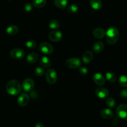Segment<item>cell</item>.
Here are the masks:
<instances>
[{"instance_id":"obj_1","label":"cell","mask_w":127,"mask_h":127,"mask_svg":"<svg viewBox=\"0 0 127 127\" xmlns=\"http://www.w3.org/2000/svg\"><path fill=\"white\" fill-rule=\"evenodd\" d=\"M106 38L108 43L113 45L117 42L119 38V31L115 27H111L106 32Z\"/></svg>"},{"instance_id":"obj_2","label":"cell","mask_w":127,"mask_h":127,"mask_svg":"<svg viewBox=\"0 0 127 127\" xmlns=\"http://www.w3.org/2000/svg\"><path fill=\"white\" fill-rule=\"evenodd\" d=\"M6 88L9 94L11 95H16L21 91V86L17 81L11 80L7 83Z\"/></svg>"},{"instance_id":"obj_3","label":"cell","mask_w":127,"mask_h":127,"mask_svg":"<svg viewBox=\"0 0 127 127\" xmlns=\"http://www.w3.org/2000/svg\"><path fill=\"white\" fill-rule=\"evenodd\" d=\"M46 78L47 82L50 84H54L57 81V73L56 71L53 69H49L46 71Z\"/></svg>"},{"instance_id":"obj_4","label":"cell","mask_w":127,"mask_h":127,"mask_svg":"<svg viewBox=\"0 0 127 127\" xmlns=\"http://www.w3.org/2000/svg\"><path fill=\"white\" fill-rule=\"evenodd\" d=\"M65 65L68 68L75 69L80 66L81 61L78 58H70L66 61Z\"/></svg>"},{"instance_id":"obj_5","label":"cell","mask_w":127,"mask_h":127,"mask_svg":"<svg viewBox=\"0 0 127 127\" xmlns=\"http://www.w3.org/2000/svg\"><path fill=\"white\" fill-rule=\"evenodd\" d=\"M34 87V81L31 78H26L23 81L22 88L25 92H31Z\"/></svg>"},{"instance_id":"obj_6","label":"cell","mask_w":127,"mask_h":127,"mask_svg":"<svg viewBox=\"0 0 127 127\" xmlns=\"http://www.w3.org/2000/svg\"><path fill=\"white\" fill-rule=\"evenodd\" d=\"M25 53L23 50L21 48H14L10 52V56L11 58L16 60H21L24 57Z\"/></svg>"},{"instance_id":"obj_7","label":"cell","mask_w":127,"mask_h":127,"mask_svg":"<svg viewBox=\"0 0 127 127\" xmlns=\"http://www.w3.org/2000/svg\"><path fill=\"white\" fill-rule=\"evenodd\" d=\"M39 50L44 54L51 55L53 52L54 48L47 42H42L39 45Z\"/></svg>"},{"instance_id":"obj_8","label":"cell","mask_w":127,"mask_h":127,"mask_svg":"<svg viewBox=\"0 0 127 127\" xmlns=\"http://www.w3.org/2000/svg\"><path fill=\"white\" fill-rule=\"evenodd\" d=\"M117 114L118 117L124 120H127V105L121 104L117 107Z\"/></svg>"},{"instance_id":"obj_9","label":"cell","mask_w":127,"mask_h":127,"mask_svg":"<svg viewBox=\"0 0 127 127\" xmlns=\"http://www.w3.org/2000/svg\"><path fill=\"white\" fill-rule=\"evenodd\" d=\"M29 97L26 93L21 94L17 99V104L21 107L26 106L29 103Z\"/></svg>"},{"instance_id":"obj_10","label":"cell","mask_w":127,"mask_h":127,"mask_svg":"<svg viewBox=\"0 0 127 127\" xmlns=\"http://www.w3.org/2000/svg\"><path fill=\"white\" fill-rule=\"evenodd\" d=\"M49 38L52 42H59L62 38V34L60 31H53L49 35Z\"/></svg>"},{"instance_id":"obj_11","label":"cell","mask_w":127,"mask_h":127,"mask_svg":"<svg viewBox=\"0 0 127 127\" xmlns=\"http://www.w3.org/2000/svg\"><path fill=\"white\" fill-rule=\"evenodd\" d=\"M95 94L100 99H105L108 97L109 92L107 89L104 88H98L96 89Z\"/></svg>"},{"instance_id":"obj_12","label":"cell","mask_w":127,"mask_h":127,"mask_svg":"<svg viewBox=\"0 0 127 127\" xmlns=\"http://www.w3.org/2000/svg\"><path fill=\"white\" fill-rule=\"evenodd\" d=\"M93 80L96 84L102 86L105 83V79L101 73H97L93 76Z\"/></svg>"},{"instance_id":"obj_13","label":"cell","mask_w":127,"mask_h":127,"mask_svg":"<svg viewBox=\"0 0 127 127\" xmlns=\"http://www.w3.org/2000/svg\"><path fill=\"white\" fill-rule=\"evenodd\" d=\"M100 115L103 118V119H108L113 117L114 114H113V112L112 110H110V109H104L101 110Z\"/></svg>"},{"instance_id":"obj_14","label":"cell","mask_w":127,"mask_h":127,"mask_svg":"<svg viewBox=\"0 0 127 127\" xmlns=\"http://www.w3.org/2000/svg\"><path fill=\"white\" fill-rule=\"evenodd\" d=\"M93 53L90 51H86L84 52L83 54V57H82V60H83V63L85 64H88L93 59Z\"/></svg>"},{"instance_id":"obj_15","label":"cell","mask_w":127,"mask_h":127,"mask_svg":"<svg viewBox=\"0 0 127 127\" xmlns=\"http://www.w3.org/2000/svg\"><path fill=\"white\" fill-rule=\"evenodd\" d=\"M105 32L102 28H96L93 31V35L96 38L101 39L105 35Z\"/></svg>"},{"instance_id":"obj_16","label":"cell","mask_w":127,"mask_h":127,"mask_svg":"<svg viewBox=\"0 0 127 127\" xmlns=\"http://www.w3.org/2000/svg\"><path fill=\"white\" fill-rule=\"evenodd\" d=\"M40 64L44 68H48L51 66V62L47 57H42L39 60Z\"/></svg>"},{"instance_id":"obj_17","label":"cell","mask_w":127,"mask_h":127,"mask_svg":"<svg viewBox=\"0 0 127 127\" xmlns=\"http://www.w3.org/2000/svg\"><path fill=\"white\" fill-rule=\"evenodd\" d=\"M104 48V44L102 42H97L93 45V50L95 53H99L102 52Z\"/></svg>"},{"instance_id":"obj_18","label":"cell","mask_w":127,"mask_h":127,"mask_svg":"<svg viewBox=\"0 0 127 127\" xmlns=\"http://www.w3.org/2000/svg\"><path fill=\"white\" fill-rule=\"evenodd\" d=\"M39 58L38 55L36 53H31L29 55H28V56L26 58V61L29 64H32V63H35V62H37V60Z\"/></svg>"},{"instance_id":"obj_19","label":"cell","mask_w":127,"mask_h":127,"mask_svg":"<svg viewBox=\"0 0 127 127\" xmlns=\"http://www.w3.org/2000/svg\"><path fill=\"white\" fill-rule=\"evenodd\" d=\"M54 4L59 8L64 9L67 6L68 1L67 0H54Z\"/></svg>"},{"instance_id":"obj_20","label":"cell","mask_w":127,"mask_h":127,"mask_svg":"<svg viewBox=\"0 0 127 127\" xmlns=\"http://www.w3.org/2000/svg\"><path fill=\"white\" fill-rule=\"evenodd\" d=\"M90 6L95 10H100L102 7V3L100 0H90Z\"/></svg>"},{"instance_id":"obj_21","label":"cell","mask_w":127,"mask_h":127,"mask_svg":"<svg viewBox=\"0 0 127 127\" xmlns=\"http://www.w3.org/2000/svg\"><path fill=\"white\" fill-rule=\"evenodd\" d=\"M18 31V27L16 26H14V25L9 26V27L6 29V33L9 35H14L17 34Z\"/></svg>"},{"instance_id":"obj_22","label":"cell","mask_w":127,"mask_h":127,"mask_svg":"<svg viewBox=\"0 0 127 127\" xmlns=\"http://www.w3.org/2000/svg\"><path fill=\"white\" fill-rule=\"evenodd\" d=\"M32 4L37 8H42L46 4V0H33Z\"/></svg>"},{"instance_id":"obj_23","label":"cell","mask_w":127,"mask_h":127,"mask_svg":"<svg viewBox=\"0 0 127 127\" xmlns=\"http://www.w3.org/2000/svg\"><path fill=\"white\" fill-rule=\"evenodd\" d=\"M105 77L106 79L110 83H115L116 80H117V77H116L115 74L112 72H108V73H106Z\"/></svg>"},{"instance_id":"obj_24","label":"cell","mask_w":127,"mask_h":127,"mask_svg":"<svg viewBox=\"0 0 127 127\" xmlns=\"http://www.w3.org/2000/svg\"><path fill=\"white\" fill-rule=\"evenodd\" d=\"M59 22L57 20L52 19L49 22V27L51 29H57L59 27Z\"/></svg>"},{"instance_id":"obj_25","label":"cell","mask_w":127,"mask_h":127,"mask_svg":"<svg viewBox=\"0 0 127 127\" xmlns=\"http://www.w3.org/2000/svg\"><path fill=\"white\" fill-rule=\"evenodd\" d=\"M119 84L122 87L127 88V76L123 75L121 76L119 78Z\"/></svg>"},{"instance_id":"obj_26","label":"cell","mask_w":127,"mask_h":127,"mask_svg":"<svg viewBox=\"0 0 127 127\" xmlns=\"http://www.w3.org/2000/svg\"><path fill=\"white\" fill-rule=\"evenodd\" d=\"M106 104L110 108H113L116 105V101L112 97L108 98L106 100Z\"/></svg>"},{"instance_id":"obj_27","label":"cell","mask_w":127,"mask_h":127,"mask_svg":"<svg viewBox=\"0 0 127 127\" xmlns=\"http://www.w3.org/2000/svg\"><path fill=\"white\" fill-rule=\"evenodd\" d=\"M26 46L27 48H29V49H33V48H36V43L33 40H29L26 42Z\"/></svg>"},{"instance_id":"obj_28","label":"cell","mask_w":127,"mask_h":127,"mask_svg":"<svg viewBox=\"0 0 127 127\" xmlns=\"http://www.w3.org/2000/svg\"><path fill=\"white\" fill-rule=\"evenodd\" d=\"M78 6L75 4H72L69 5L68 7V11L71 14H74L77 12L78 11Z\"/></svg>"},{"instance_id":"obj_29","label":"cell","mask_w":127,"mask_h":127,"mask_svg":"<svg viewBox=\"0 0 127 127\" xmlns=\"http://www.w3.org/2000/svg\"><path fill=\"white\" fill-rule=\"evenodd\" d=\"M34 73L38 76H42L45 74L44 69L42 68H41V67H37V68H36L34 70Z\"/></svg>"},{"instance_id":"obj_30","label":"cell","mask_w":127,"mask_h":127,"mask_svg":"<svg viewBox=\"0 0 127 127\" xmlns=\"http://www.w3.org/2000/svg\"><path fill=\"white\" fill-rule=\"evenodd\" d=\"M32 7H33V4L29 3V2H27V3H26L24 5L23 9L26 12H30L32 9Z\"/></svg>"},{"instance_id":"obj_31","label":"cell","mask_w":127,"mask_h":127,"mask_svg":"<svg viewBox=\"0 0 127 127\" xmlns=\"http://www.w3.org/2000/svg\"><path fill=\"white\" fill-rule=\"evenodd\" d=\"M78 71H79L80 74L82 75H86L88 73V69L85 67H79Z\"/></svg>"},{"instance_id":"obj_32","label":"cell","mask_w":127,"mask_h":127,"mask_svg":"<svg viewBox=\"0 0 127 127\" xmlns=\"http://www.w3.org/2000/svg\"><path fill=\"white\" fill-rule=\"evenodd\" d=\"M120 96L122 99H127V89L122 90L120 93Z\"/></svg>"},{"instance_id":"obj_33","label":"cell","mask_w":127,"mask_h":127,"mask_svg":"<svg viewBox=\"0 0 127 127\" xmlns=\"http://www.w3.org/2000/svg\"><path fill=\"white\" fill-rule=\"evenodd\" d=\"M120 123V120L118 119V118H115V119H113V120L112 121V125L113 126H117V125L119 124Z\"/></svg>"},{"instance_id":"obj_34","label":"cell","mask_w":127,"mask_h":127,"mask_svg":"<svg viewBox=\"0 0 127 127\" xmlns=\"http://www.w3.org/2000/svg\"><path fill=\"white\" fill-rule=\"evenodd\" d=\"M35 127H44V125L41 122H38L36 124Z\"/></svg>"}]
</instances>
